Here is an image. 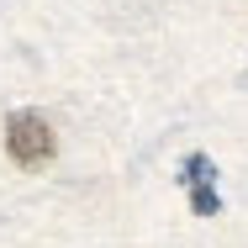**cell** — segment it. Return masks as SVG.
I'll list each match as a JSON object with an SVG mask.
<instances>
[{"label":"cell","mask_w":248,"mask_h":248,"mask_svg":"<svg viewBox=\"0 0 248 248\" xmlns=\"http://www.w3.org/2000/svg\"><path fill=\"white\" fill-rule=\"evenodd\" d=\"M5 153H11V164L16 169H43L53 164V127L43 111H11V122H5Z\"/></svg>","instance_id":"1"},{"label":"cell","mask_w":248,"mask_h":248,"mask_svg":"<svg viewBox=\"0 0 248 248\" xmlns=\"http://www.w3.org/2000/svg\"><path fill=\"white\" fill-rule=\"evenodd\" d=\"M180 174H185V190H190V211H196V217H217V211H222V196H217V164H211L206 153H190V158L180 164Z\"/></svg>","instance_id":"2"}]
</instances>
